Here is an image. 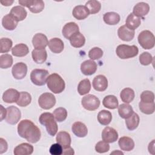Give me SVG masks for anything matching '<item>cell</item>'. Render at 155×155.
<instances>
[{
	"label": "cell",
	"mask_w": 155,
	"mask_h": 155,
	"mask_svg": "<svg viewBox=\"0 0 155 155\" xmlns=\"http://www.w3.org/2000/svg\"><path fill=\"white\" fill-rule=\"evenodd\" d=\"M114 153L119 154H124V153H123L122 152H121V151H118V150H117V151H113V152L111 153V154H114Z\"/></svg>",
	"instance_id": "9f6ffc18"
},
{
	"label": "cell",
	"mask_w": 155,
	"mask_h": 155,
	"mask_svg": "<svg viewBox=\"0 0 155 155\" xmlns=\"http://www.w3.org/2000/svg\"><path fill=\"white\" fill-rule=\"evenodd\" d=\"M31 101V96L30 94L26 91L20 92V96L19 99L16 102V104L22 107H25L28 105Z\"/></svg>",
	"instance_id": "f35d334b"
},
{
	"label": "cell",
	"mask_w": 155,
	"mask_h": 155,
	"mask_svg": "<svg viewBox=\"0 0 155 155\" xmlns=\"http://www.w3.org/2000/svg\"><path fill=\"white\" fill-rule=\"evenodd\" d=\"M149 11V5L144 2H140L134 5L133 10V13L139 18H142L146 16Z\"/></svg>",
	"instance_id": "44dd1931"
},
{
	"label": "cell",
	"mask_w": 155,
	"mask_h": 155,
	"mask_svg": "<svg viewBox=\"0 0 155 155\" xmlns=\"http://www.w3.org/2000/svg\"><path fill=\"white\" fill-rule=\"evenodd\" d=\"M139 121L140 118L139 115L136 113H133L131 116L125 119V124L129 130L133 131L137 128Z\"/></svg>",
	"instance_id": "8d00e7d4"
},
{
	"label": "cell",
	"mask_w": 155,
	"mask_h": 155,
	"mask_svg": "<svg viewBox=\"0 0 155 155\" xmlns=\"http://www.w3.org/2000/svg\"><path fill=\"white\" fill-rule=\"evenodd\" d=\"M138 42L140 45L146 50L151 49L155 45V37L153 33L149 30L141 31L137 37Z\"/></svg>",
	"instance_id": "5b68a950"
},
{
	"label": "cell",
	"mask_w": 155,
	"mask_h": 155,
	"mask_svg": "<svg viewBox=\"0 0 155 155\" xmlns=\"http://www.w3.org/2000/svg\"><path fill=\"white\" fill-rule=\"evenodd\" d=\"M10 14L18 21H22L25 19L27 15L26 10L21 5H17L13 7L10 12Z\"/></svg>",
	"instance_id": "603a6c76"
},
{
	"label": "cell",
	"mask_w": 155,
	"mask_h": 155,
	"mask_svg": "<svg viewBox=\"0 0 155 155\" xmlns=\"http://www.w3.org/2000/svg\"><path fill=\"white\" fill-rule=\"evenodd\" d=\"M140 99L143 102H153L154 101V94L149 90L143 91L140 94Z\"/></svg>",
	"instance_id": "7dc6e473"
},
{
	"label": "cell",
	"mask_w": 155,
	"mask_h": 155,
	"mask_svg": "<svg viewBox=\"0 0 155 155\" xmlns=\"http://www.w3.org/2000/svg\"><path fill=\"white\" fill-rule=\"evenodd\" d=\"M53 114L57 122H61L66 119L67 117V111L65 108L59 107L54 110Z\"/></svg>",
	"instance_id": "b9f144b4"
},
{
	"label": "cell",
	"mask_w": 155,
	"mask_h": 155,
	"mask_svg": "<svg viewBox=\"0 0 155 155\" xmlns=\"http://www.w3.org/2000/svg\"><path fill=\"white\" fill-rule=\"evenodd\" d=\"M134 113L132 107L128 104H122L118 106V113L123 119H127Z\"/></svg>",
	"instance_id": "d6a6232c"
},
{
	"label": "cell",
	"mask_w": 155,
	"mask_h": 155,
	"mask_svg": "<svg viewBox=\"0 0 155 155\" xmlns=\"http://www.w3.org/2000/svg\"><path fill=\"white\" fill-rule=\"evenodd\" d=\"M29 53V48L25 44H18L12 48V53L16 57H24Z\"/></svg>",
	"instance_id": "f546056e"
},
{
	"label": "cell",
	"mask_w": 155,
	"mask_h": 155,
	"mask_svg": "<svg viewBox=\"0 0 155 155\" xmlns=\"http://www.w3.org/2000/svg\"><path fill=\"white\" fill-rule=\"evenodd\" d=\"M48 71L45 69H34L30 73V79L33 84L38 86H42L47 82Z\"/></svg>",
	"instance_id": "8992f818"
},
{
	"label": "cell",
	"mask_w": 155,
	"mask_h": 155,
	"mask_svg": "<svg viewBox=\"0 0 155 155\" xmlns=\"http://www.w3.org/2000/svg\"><path fill=\"white\" fill-rule=\"evenodd\" d=\"M102 139L107 143H113L117 140L118 133L114 128L106 127L102 132Z\"/></svg>",
	"instance_id": "7c38bea8"
},
{
	"label": "cell",
	"mask_w": 155,
	"mask_h": 155,
	"mask_svg": "<svg viewBox=\"0 0 155 155\" xmlns=\"http://www.w3.org/2000/svg\"><path fill=\"white\" fill-rule=\"evenodd\" d=\"M148 151L151 154H154V151H155V147H154V140L153 139L148 145Z\"/></svg>",
	"instance_id": "816d5d0a"
},
{
	"label": "cell",
	"mask_w": 155,
	"mask_h": 155,
	"mask_svg": "<svg viewBox=\"0 0 155 155\" xmlns=\"http://www.w3.org/2000/svg\"><path fill=\"white\" fill-rule=\"evenodd\" d=\"M47 85L48 89L53 93H62L65 87V84L61 76L57 73L49 75L47 79Z\"/></svg>",
	"instance_id": "7a4b0ae2"
},
{
	"label": "cell",
	"mask_w": 155,
	"mask_h": 155,
	"mask_svg": "<svg viewBox=\"0 0 155 155\" xmlns=\"http://www.w3.org/2000/svg\"><path fill=\"white\" fill-rule=\"evenodd\" d=\"M6 109L7 115L5 117V121L10 125L16 124L21 117V113L19 109L13 105L10 106Z\"/></svg>",
	"instance_id": "30bf717a"
},
{
	"label": "cell",
	"mask_w": 155,
	"mask_h": 155,
	"mask_svg": "<svg viewBox=\"0 0 155 155\" xmlns=\"http://www.w3.org/2000/svg\"><path fill=\"white\" fill-rule=\"evenodd\" d=\"M138 52V48L134 45H128L126 44H120L118 45L116 49L117 56L122 59L134 58L137 55Z\"/></svg>",
	"instance_id": "277c9868"
},
{
	"label": "cell",
	"mask_w": 155,
	"mask_h": 155,
	"mask_svg": "<svg viewBox=\"0 0 155 155\" xmlns=\"http://www.w3.org/2000/svg\"><path fill=\"white\" fill-rule=\"evenodd\" d=\"M20 93L14 89L9 88L5 91L2 94V100L8 104L16 102L19 99Z\"/></svg>",
	"instance_id": "ac0fdd59"
},
{
	"label": "cell",
	"mask_w": 155,
	"mask_h": 155,
	"mask_svg": "<svg viewBox=\"0 0 155 155\" xmlns=\"http://www.w3.org/2000/svg\"><path fill=\"white\" fill-rule=\"evenodd\" d=\"M93 87L97 91H104L108 87V80L107 78L102 74L94 77L93 81Z\"/></svg>",
	"instance_id": "2e32d148"
},
{
	"label": "cell",
	"mask_w": 155,
	"mask_h": 155,
	"mask_svg": "<svg viewBox=\"0 0 155 155\" xmlns=\"http://www.w3.org/2000/svg\"><path fill=\"white\" fill-rule=\"evenodd\" d=\"M97 68V64L93 60H86L81 65V71L85 76L93 74L96 71Z\"/></svg>",
	"instance_id": "4fadbf2b"
},
{
	"label": "cell",
	"mask_w": 155,
	"mask_h": 155,
	"mask_svg": "<svg viewBox=\"0 0 155 155\" xmlns=\"http://www.w3.org/2000/svg\"><path fill=\"white\" fill-rule=\"evenodd\" d=\"M18 133L21 137L28 142L35 143L41 138V133L39 128L30 120H22L18 125Z\"/></svg>",
	"instance_id": "6da1fadb"
},
{
	"label": "cell",
	"mask_w": 155,
	"mask_h": 155,
	"mask_svg": "<svg viewBox=\"0 0 155 155\" xmlns=\"http://www.w3.org/2000/svg\"><path fill=\"white\" fill-rule=\"evenodd\" d=\"M39 121L41 124L45 127L47 133L50 136H55V134L57 133L58 127L53 114L48 112H45L41 114L39 116Z\"/></svg>",
	"instance_id": "3957f363"
},
{
	"label": "cell",
	"mask_w": 155,
	"mask_h": 155,
	"mask_svg": "<svg viewBox=\"0 0 155 155\" xmlns=\"http://www.w3.org/2000/svg\"><path fill=\"white\" fill-rule=\"evenodd\" d=\"M14 1L13 0H5V1H1V4L4 6H10L13 3Z\"/></svg>",
	"instance_id": "11a10c76"
},
{
	"label": "cell",
	"mask_w": 155,
	"mask_h": 155,
	"mask_svg": "<svg viewBox=\"0 0 155 155\" xmlns=\"http://www.w3.org/2000/svg\"><path fill=\"white\" fill-rule=\"evenodd\" d=\"M79 31L78 25L74 22H70L65 24L62 30V33L64 37L67 39L70 38L75 33Z\"/></svg>",
	"instance_id": "9a60e30c"
},
{
	"label": "cell",
	"mask_w": 155,
	"mask_h": 155,
	"mask_svg": "<svg viewBox=\"0 0 155 155\" xmlns=\"http://www.w3.org/2000/svg\"><path fill=\"white\" fill-rule=\"evenodd\" d=\"M33 152V147L28 143H22L17 145L13 151L15 155H30Z\"/></svg>",
	"instance_id": "cb8c5ba5"
},
{
	"label": "cell",
	"mask_w": 155,
	"mask_h": 155,
	"mask_svg": "<svg viewBox=\"0 0 155 155\" xmlns=\"http://www.w3.org/2000/svg\"><path fill=\"white\" fill-rule=\"evenodd\" d=\"M27 73V66L24 62H18L15 64L12 69L13 76L16 79H22L24 78Z\"/></svg>",
	"instance_id": "8fae6325"
},
{
	"label": "cell",
	"mask_w": 155,
	"mask_h": 155,
	"mask_svg": "<svg viewBox=\"0 0 155 155\" xmlns=\"http://www.w3.org/2000/svg\"><path fill=\"white\" fill-rule=\"evenodd\" d=\"M74 154V150L71 147H68L67 148H64L63 149V153L62 154H70V155H73Z\"/></svg>",
	"instance_id": "f5cc1de1"
},
{
	"label": "cell",
	"mask_w": 155,
	"mask_h": 155,
	"mask_svg": "<svg viewBox=\"0 0 155 155\" xmlns=\"http://www.w3.org/2000/svg\"><path fill=\"white\" fill-rule=\"evenodd\" d=\"M33 60L37 64H42L47 60V53L45 49H34L31 52Z\"/></svg>",
	"instance_id": "83f0119b"
},
{
	"label": "cell",
	"mask_w": 155,
	"mask_h": 155,
	"mask_svg": "<svg viewBox=\"0 0 155 155\" xmlns=\"http://www.w3.org/2000/svg\"><path fill=\"white\" fill-rule=\"evenodd\" d=\"M19 4L27 7L33 13L41 12L44 8V2L42 0H19Z\"/></svg>",
	"instance_id": "52a82bcc"
},
{
	"label": "cell",
	"mask_w": 155,
	"mask_h": 155,
	"mask_svg": "<svg viewBox=\"0 0 155 155\" xmlns=\"http://www.w3.org/2000/svg\"><path fill=\"white\" fill-rule=\"evenodd\" d=\"M81 104L87 110L94 111L99 108L100 101L98 97L93 94H87L82 97Z\"/></svg>",
	"instance_id": "ba28073f"
},
{
	"label": "cell",
	"mask_w": 155,
	"mask_h": 155,
	"mask_svg": "<svg viewBox=\"0 0 155 155\" xmlns=\"http://www.w3.org/2000/svg\"><path fill=\"white\" fill-rule=\"evenodd\" d=\"M50 50L53 53H60L64 48L63 41L58 38H53L48 41V44Z\"/></svg>",
	"instance_id": "7402d4cb"
},
{
	"label": "cell",
	"mask_w": 155,
	"mask_h": 155,
	"mask_svg": "<svg viewBox=\"0 0 155 155\" xmlns=\"http://www.w3.org/2000/svg\"><path fill=\"white\" fill-rule=\"evenodd\" d=\"M85 6L87 8L90 14L97 13L101 8L100 2L96 0H90L87 1Z\"/></svg>",
	"instance_id": "60d3db41"
},
{
	"label": "cell",
	"mask_w": 155,
	"mask_h": 155,
	"mask_svg": "<svg viewBox=\"0 0 155 155\" xmlns=\"http://www.w3.org/2000/svg\"><path fill=\"white\" fill-rule=\"evenodd\" d=\"M13 64V58L10 54H4L0 56V67L2 69L8 68Z\"/></svg>",
	"instance_id": "7bdbcfd3"
},
{
	"label": "cell",
	"mask_w": 155,
	"mask_h": 155,
	"mask_svg": "<svg viewBox=\"0 0 155 155\" xmlns=\"http://www.w3.org/2000/svg\"><path fill=\"white\" fill-rule=\"evenodd\" d=\"M69 40L71 45L74 48H81L84 45L85 42V38L80 31L73 35Z\"/></svg>",
	"instance_id": "f1b7e54d"
},
{
	"label": "cell",
	"mask_w": 155,
	"mask_h": 155,
	"mask_svg": "<svg viewBox=\"0 0 155 155\" xmlns=\"http://www.w3.org/2000/svg\"><path fill=\"white\" fill-rule=\"evenodd\" d=\"M56 140L57 143L60 144L64 149L70 147L71 140L70 135L68 132L61 131L57 134Z\"/></svg>",
	"instance_id": "ffe728a7"
},
{
	"label": "cell",
	"mask_w": 155,
	"mask_h": 155,
	"mask_svg": "<svg viewBox=\"0 0 155 155\" xmlns=\"http://www.w3.org/2000/svg\"><path fill=\"white\" fill-rule=\"evenodd\" d=\"M71 130L74 134L79 137H84L88 133V129L86 125L79 121L73 123L71 127Z\"/></svg>",
	"instance_id": "d6986e66"
},
{
	"label": "cell",
	"mask_w": 155,
	"mask_h": 155,
	"mask_svg": "<svg viewBox=\"0 0 155 155\" xmlns=\"http://www.w3.org/2000/svg\"><path fill=\"white\" fill-rule=\"evenodd\" d=\"M91 90V83L88 79L81 81L78 85V91L81 96L85 95L90 92Z\"/></svg>",
	"instance_id": "74e56055"
},
{
	"label": "cell",
	"mask_w": 155,
	"mask_h": 155,
	"mask_svg": "<svg viewBox=\"0 0 155 155\" xmlns=\"http://www.w3.org/2000/svg\"><path fill=\"white\" fill-rule=\"evenodd\" d=\"M139 107L142 113L146 114H151L154 112L155 110L154 102L147 103L140 101L139 104Z\"/></svg>",
	"instance_id": "ab89813d"
},
{
	"label": "cell",
	"mask_w": 155,
	"mask_h": 155,
	"mask_svg": "<svg viewBox=\"0 0 155 155\" xmlns=\"http://www.w3.org/2000/svg\"><path fill=\"white\" fill-rule=\"evenodd\" d=\"M126 27L130 30H134L139 27L141 24V19L140 18L135 16L133 13H130L126 19Z\"/></svg>",
	"instance_id": "4dcf8cb0"
},
{
	"label": "cell",
	"mask_w": 155,
	"mask_h": 155,
	"mask_svg": "<svg viewBox=\"0 0 155 155\" xmlns=\"http://www.w3.org/2000/svg\"><path fill=\"white\" fill-rule=\"evenodd\" d=\"M110 150V145L108 143L102 140L98 142L95 145V150L99 153H104L108 152Z\"/></svg>",
	"instance_id": "c3c4849f"
},
{
	"label": "cell",
	"mask_w": 155,
	"mask_h": 155,
	"mask_svg": "<svg viewBox=\"0 0 155 155\" xmlns=\"http://www.w3.org/2000/svg\"><path fill=\"white\" fill-rule=\"evenodd\" d=\"M112 120V114L110 111L102 110L98 113L97 120L102 125H108Z\"/></svg>",
	"instance_id": "e575fe53"
},
{
	"label": "cell",
	"mask_w": 155,
	"mask_h": 155,
	"mask_svg": "<svg viewBox=\"0 0 155 155\" xmlns=\"http://www.w3.org/2000/svg\"><path fill=\"white\" fill-rule=\"evenodd\" d=\"M103 19L108 25H116L120 21V18L118 13L113 12H107L103 16Z\"/></svg>",
	"instance_id": "1f68e13d"
},
{
	"label": "cell",
	"mask_w": 155,
	"mask_h": 155,
	"mask_svg": "<svg viewBox=\"0 0 155 155\" xmlns=\"http://www.w3.org/2000/svg\"><path fill=\"white\" fill-rule=\"evenodd\" d=\"M117 35L119 38L121 40L128 42L131 41L134 38L135 32L134 30H130L128 28H127L125 25H124L120 26L118 28Z\"/></svg>",
	"instance_id": "e0dca14e"
},
{
	"label": "cell",
	"mask_w": 155,
	"mask_h": 155,
	"mask_svg": "<svg viewBox=\"0 0 155 155\" xmlns=\"http://www.w3.org/2000/svg\"><path fill=\"white\" fill-rule=\"evenodd\" d=\"M18 22L9 13L5 15L2 19V25L3 27L7 30H15Z\"/></svg>",
	"instance_id": "4316f807"
},
{
	"label": "cell",
	"mask_w": 155,
	"mask_h": 155,
	"mask_svg": "<svg viewBox=\"0 0 155 155\" xmlns=\"http://www.w3.org/2000/svg\"><path fill=\"white\" fill-rule=\"evenodd\" d=\"M13 42L8 38H2L1 39L0 52L1 53L8 52L12 47Z\"/></svg>",
	"instance_id": "ee69618b"
},
{
	"label": "cell",
	"mask_w": 155,
	"mask_h": 155,
	"mask_svg": "<svg viewBox=\"0 0 155 155\" xmlns=\"http://www.w3.org/2000/svg\"><path fill=\"white\" fill-rule=\"evenodd\" d=\"M135 96L134 91L132 88H124L120 93V97L122 102L126 104H129L131 102Z\"/></svg>",
	"instance_id": "d590c367"
},
{
	"label": "cell",
	"mask_w": 155,
	"mask_h": 155,
	"mask_svg": "<svg viewBox=\"0 0 155 155\" xmlns=\"http://www.w3.org/2000/svg\"><path fill=\"white\" fill-rule=\"evenodd\" d=\"M8 148L7 142L3 138H0V154H2L7 151Z\"/></svg>",
	"instance_id": "f907efd6"
},
{
	"label": "cell",
	"mask_w": 155,
	"mask_h": 155,
	"mask_svg": "<svg viewBox=\"0 0 155 155\" xmlns=\"http://www.w3.org/2000/svg\"><path fill=\"white\" fill-rule=\"evenodd\" d=\"M49 151L51 155H61L63 153V148L58 143H54L51 145Z\"/></svg>",
	"instance_id": "681fc988"
},
{
	"label": "cell",
	"mask_w": 155,
	"mask_h": 155,
	"mask_svg": "<svg viewBox=\"0 0 155 155\" xmlns=\"http://www.w3.org/2000/svg\"><path fill=\"white\" fill-rule=\"evenodd\" d=\"M1 107V120L2 121L3 119H5L7 115V109L4 108L2 105H0Z\"/></svg>",
	"instance_id": "db71d44e"
},
{
	"label": "cell",
	"mask_w": 155,
	"mask_h": 155,
	"mask_svg": "<svg viewBox=\"0 0 155 155\" xmlns=\"http://www.w3.org/2000/svg\"><path fill=\"white\" fill-rule=\"evenodd\" d=\"M153 59V58L152 55L147 51L143 52L142 53H141L139 58L140 63L142 65H145V66L148 65L150 64H151Z\"/></svg>",
	"instance_id": "bcb514c9"
},
{
	"label": "cell",
	"mask_w": 155,
	"mask_h": 155,
	"mask_svg": "<svg viewBox=\"0 0 155 155\" xmlns=\"http://www.w3.org/2000/svg\"><path fill=\"white\" fill-rule=\"evenodd\" d=\"M102 104L105 108L113 110L118 107L119 102L117 98L115 96L108 95L104 98Z\"/></svg>",
	"instance_id": "836d02e7"
},
{
	"label": "cell",
	"mask_w": 155,
	"mask_h": 155,
	"mask_svg": "<svg viewBox=\"0 0 155 155\" xmlns=\"http://www.w3.org/2000/svg\"><path fill=\"white\" fill-rule=\"evenodd\" d=\"M103 56V51L99 47H93L88 52V57L91 60H97Z\"/></svg>",
	"instance_id": "f6af8a7d"
},
{
	"label": "cell",
	"mask_w": 155,
	"mask_h": 155,
	"mask_svg": "<svg viewBox=\"0 0 155 155\" xmlns=\"http://www.w3.org/2000/svg\"><path fill=\"white\" fill-rule=\"evenodd\" d=\"M120 148L125 151H130L134 148V142L133 139L127 136L121 137L118 141Z\"/></svg>",
	"instance_id": "484cf974"
},
{
	"label": "cell",
	"mask_w": 155,
	"mask_h": 155,
	"mask_svg": "<svg viewBox=\"0 0 155 155\" xmlns=\"http://www.w3.org/2000/svg\"><path fill=\"white\" fill-rule=\"evenodd\" d=\"M56 102L55 96L50 93H44L38 99L39 105L44 110L51 109L54 106Z\"/></svg>",
	"instance_id": "9c48e42d"
},
{
	"label": "cell",
	"mask_w": 155,
	"mask_h": 155,
	"mask_svg": "<svg viewBox=\"0 0 155 155\" xmlns=\"http://www.w3.org/2000/svg\"><path fill=\"white\" fill-rule=\"evenodd\" d=\"M33 46L36 49H44L48 44L47 36L41 33H36L32 39Z\"/></svg>",
	"instance_id": "5bb4252c"
},
{
	"label": "cell",
	"mask_w": 155,
	"mask_h": 155,
	"mask_svg": "<svg viewBox=\"0 0 155 155\" xmlns=\"http://www.w3.org/2000/svg\"><path fill=\"white\" fill-rule=\"evenodd\" d=\"M90 13L85 5H79L76 6L72 12V15L78 20H83L87 18Z\"/></svg>",
	"instance_id": "d4e9b609"
}]
</instances>
